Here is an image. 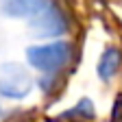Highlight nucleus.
<instances>
[{
    "label": "nucleus",
    "instance_id": "obj_2",
    "mask_svg": "<svg viewBox=\"0 0 122 122\" xmlns=\"http://www.w3.org/2000/svg\"><path fill=\"white\" fill-rule=\"evenodd\" d=\"M33 89V79L28 70L20 63H2L0 66V96L11 100H22Z\"/></svg>",
    "mask_w": 122,
    "mask_h": 122
},
{
    "label": "nucleus",
    "instance_id": "obj_4",
    "mask_svg": "<svg viewBox=\"0 0 122 122\" xmlns=\"http://www.w3.org/2000/svg\"><path fill=\"white\" fill-rule=\"evenodd\" d=\"M50 0H0V9L9 18H30Z\"/></svg>",
    "mask_w": 122,
    "mask_h": 122
},
{
    "label": "nucleus",
    "instance_id": "obj_5",
    "mask_svg": "<svg viewBox=\"0 0 122 122\" xmlns=\"http://www.w3.org/2000/svg\"><path fill=\"white\" fill-rule=\"evenodd\" d=\"M120 63H122V52L118 48H107L98 61V76L102 81H111L120 70Z\"/></svg>",
    "mask_w": 122,
    "mask_h": 122
},
{
    "label": "nucleus",
    "instance_id": "obj_3",
    "mask_svg": "<svg viewBox=\"0 0 122 122\" xmlns=\"http://www.w3.org/2000/svg\"><path fill=\"white\" fill-rule=\"evenodd\" d=\"M30 28L35 30L37 37H57V35L66 33L68 20H66L63 11H61L57 5L48 2L35 15H30Z\"/></svg>",
    "mask_w": 122,
    "mask_h": 122
},
{
    "label": "nucleus",
    "instance_id": "obj_1",
    "mask_svg": "<svg viewBox=\"0 0 122 122\" xmlns=\"http://www.w3.org/2000/svg\"><path fill=\"white\" fill-rule=\"evenodd\" d=\"M72 48L66 41H48L39 46H30L26 50V61L39 72H57L70 61Z\"/></svg>",
    "mask_w": 122,
    "mask_h": 122
},
{
    "label": "nucleus",
    "instance_id": "obj_6",
    "mask_svg": "<svg viewBox=\"0 0 122 122\" xmlns=\"http://www.w3.org/2000/svg\"><path fill=\"white\" fill-rule=\"evenodd\" d=\"M66 116L68 118H76V116H79V118H85L87 120V118L94 116V105H92V100L83 98V100H79V105H76L72 111H66Z\"/></svg>",
    "mask_w": 122,
    "mask_h": 122
}]
</instances>
